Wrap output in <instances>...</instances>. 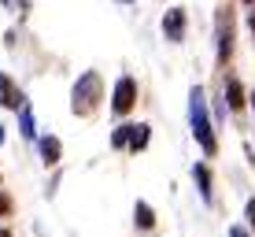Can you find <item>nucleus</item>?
<instances>
[{"instance_id":"obj_8","label":"nucleus","mask_w":255,"mask_h":237,"mask_svg":"<svg viewBox=\"0 0 255 237\" xmlns=\"http://www.w3.org/2000/svg\"><path fill=\"white\" fill-rule=\"evenodd\" d=\"M41 156H45V163L48 167H56L59 163V152H63V145H59V137H41Z\"/></svg>"},{"instance_id":"obj_9","label":"nucleus","mask_w":255,"mask_h":237,"mask_svg":"<svg viewBox=\"0 0 255 237\" xmlns=\"http://www.w3.org/2000/svg\"><path fill=\"white\" fill-rule=\"evenodd\" d=\"M126 145L133 148V152H140V148L148 145V126H144V122H137V126L126 130Z\"/></svg>"},{"instance_id":"obj_21","label":"nucleus","mask_w":255,"mask_h":237,"mask_svg":"<svg viewBox=\"0 0 255 237\" xmlns=\"http://www.w3.org/2000/svg\"><path fill=\"white\" fill-rule=\"evenodd\" d=\"M119 4H129V0H119Z\"/></svg>"},{"instance_id":"obj_6","label":"nucleus","mask_w":255,"mask_h":237,"mask_svg":"<svg viewBox=\"0 0 255 237\" xmlns=\"http://www.w3.org/2000/svg\"><path fill=\"white\" fill-rule=\"evenodd\" d=\"M233 56V22H230V11L222 15V33H218V59H230Z\"/></svg>"},{"instance_id":"obj_10","label":"nucleus","mask_w":255,"mask_h":237,"mask_svg":"<svg viewBox=\"0 0 255 237\" xmlns=\"http://www.w3.org/2000/svg\"><path fill=\"white\" fill-rule=\"evenodd\" d=\"M133 219H137V226H140V230H152V226H155V212L144 204V200H137V208H133Z\"/></svg>"},{"instance_id":"obj_11","label":"nucleus","mask_w":255,"mask_h":237,"mask_svg":"<svg viewBox=\"0 0 255 237\" xmlns=\"http://www.w3.org/2000/svg\"><path fill=\"white\" fill-rule=\"evenodd\" d=\"M226 100H230L233 111L244 108V89H241V82H237V78H230V82H226Z\"/></svg>"},{"instance_id":"obj_22","label":"nucleus","mask_w":255,"mask_h":237,"mask_svg":"<svg viewBox=\"0 0 255 237\" xmlns=\"http://www.w3.org/2000/svg\"><path fill=\"white\" fill-rule=\"evenodd\" d=\"M248 4H252V0H248Z\"/></svg>"},{"instance_id":"obj_12","label":"nucleus","mask_w":255,"mask_h":237,"mask_svg":"<svg viewBox=\"0 0 255 237\" xmlns=\"http://www.w3.org/2000/svg\"><path fill=\"white\" fill-rule=\"evenodd\" d=\"M22 137H30V141L37 137V130H33V111L26 108V104H22Z\"/></svg>"},{"instance_id":"obj_14","label":"nucleus","mask_w":255,"mask_h":237,"mask_svg":"<svg viewBox=\"0 0 255 237\" xmlns=\"http://www.w3.org/2000/svg\"><path fill=\"white\" fill-rule=\"evenodd\" d=\"M244 212H248V223H252V230H255V200H248V208H244Z\"/></svg>"},{"instance_id":"obj_18","label":"nucleus","mask_w":255,"mask_h":237,"mask_svg":"<svg viewBox=\"0 0 255 237\" xmlns=\"http://www.w3.org/2000/svg\"><path fill=\"white\" fill-rule=\"evenodd\" d=\"M0 145H4V126H0Z\"/></svg>"},{"instance_id":"obj_2","label":"nucleus","mask_w":255,"mask_h":237,"mask_svg":"<svg viewBox=\"0 0 255 237\" xmlns=\"http://www.w3.org/2000/svg\"><path fill=\"white\" fill-rule=\"evenodd\" d=\"M74 100H70V108H74V115H93L96 108H100L104 100V82H100V71H85L82 78H78L74 85Z\"/></svg>"},{"instance_id":"obj_15","label":"nucleus","mask_w":255,"mask_h":237,"mask_svg":"<svg viewBox=\"0 0 255 237\" xmlns=\"http://www.w3.org/2000/svg\"><path fill=\"white\" fill-rule=\"evenodd\" d=\"M230 237H248V230H244V226H233V230H230Z\"/></svg>"},{"instance_id":"obj_20","label":"nucleus","mask_w":255,"mask_h":237,"mask_svg":"<svg viewBox=\"0 0 255 237\" xmlns=\"http://www.w3.org/2000/svg\"><path fill=\"white\" fill-rule=\"evenodd\" d=\"M248 100H252V108H255V93H252V96H248Z\"/></svg>"},{"instance_id":"obj_7","label":"nucleus","mask_w":255,"mask_h":237,"mask_svg":"<svg viewBox=\"0 0 255 237\" xmlns=\"http://www.w3.org/2000/svg\"><path fill=\"white\" fill-rule=\"evenodd\" d=\"M192 178H196V186H200L204 204H211V200H215V189H211V171H207L204 163H196V167H192Z\"/></svg>"},{"instance_id":"obj_19","label":"nucleus","mask_w":255,"mask_h":237,"mask_svg":"<svg viewBox=\"0 0 255 237\" xmlns=\"http://www.w3.org/2000/svg\"><path fill=\"white\" fill-rule=\"evenodd\" d=\"M4 4H11V7H15V4H19V0H4Z\"/></svg>"},{"instance_id":"obj_5","label":"nucleus","mask_w":255,"mask_h":237,"mask_svg":"<svg viewBox=\"0 0 255 237\" xmlns=\"http://www.w3.org/2000/svg\"><path fill=\"white\" fill-rule=\"evenodd\" d=\"M0 104H4V108H11V111H19L22 104H26V96L15 89V82L7 74H0Z\"/></svg>"},{"instance_id":"obj_17","label":"nucleus","mask_w":255,"mask_h":237,"mask_svg":"<svg viewBox=\"0 0 255 237\" xmlns=\"http://www.w3.org/2000/svg\"><path fill=\"white\" fill-rule=\"evenodd\" d=\"M0 237H11V230H7V226H0Z\"/></svg>"},{"instance_id":"obj_3","label":"nucleus","mask_w":255,"mask_h":237,"mask_svg":"<svg viewBox=\"0 0 255 237\" xmlns=\"http://www.w3.org/2000/svg\"><path fill=\"white\" fill-rule=\"evenodd\" d=\"M137 104V82L129 74H122L115 82V96H111V111L115 115H129V108Z\"/></svg>"},{"instance_id":"obj_16","label":"nucleus","mask_w":255,"mask_h":237,"mask_svg":"<svg viewBox=\"0 0 255 237\" xmlns=\"http://www.w3.org/2000/svg\"><path fill=\"white\" fill-rule=\"evenodd\" d=\"M248 26H252V33H255V11H252V15H248Z\"/></svg>"},{"instance_id":"obj_4","label":"nucleus","mask_w":255,"mask_h":237,"mask_svg":"<svg viewBox=\"0 0 255 237\" xmlns=\"http://www.w3.org/2000/svg\"><path fill=\"white\" fill-rule=\"evenodd\" d=\"M163 33H166V41L185 37V11H181V7H170V11L163 15Z\"/></svg>"},{"instance_id":"obj_1","label":"nucleus","mask_w":255,"mask_h":237,"mask_svg":"<svg viewBox=\"0 0 255 237\" xmlns=\"http://www.w3.org/2000/svg\"><path fill=\"white\" fill-rule=\"evenodd\" d=\"M189 126H192V137L200 141L207 156L218 152V141H215V130H211V115H207V100H204V89H192L189 93Z\"/></svg>"},{"instance_id":"obj_13","label":"nucleus","mask_w":255,"mask_h":237,"mask_svg":"<svg viewBox=\"0 0 255 237\" xmlns=\"http://www.w3.org/2000/svg\"><path fill=\"white\" fill-rule=\"evenodd\" d=\"M126 130L129 126H119L115 134H111V145H115V148H126Z\"/></svg>"}]
</instances>
